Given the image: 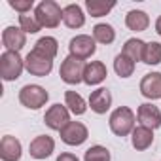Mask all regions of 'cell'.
<instances>
[{
  "label": "cell",
  "mask_w": 161,
  "mask_h": 161,
  "mask_svg": "<svg viewBox=\"0 0 161 161\" xmlns=\"http://www.w3.org/2000/svg\"><path fill=\"white\" fill-rule=\"evenodd\" d=\"M106 76H108L106 64L103 61H91V63L86 64V70H84V84L99 86L106 80Z\"/></svg>",
  "instance_id": "obj_16"
},
{
  "label": "cell",
  "mask_w": 161,
  "mask_h": 161,
  "mask_svg": "<svg viewBox=\"0 0 161 161\" xmlns=\"http://www.w3.org/2000/svg\"><path fill=\"white\" fill-rule=\"evenodd\" d=\"M32 49L44 53V55L49 57V59H55V55H57V51H59V42H57L53 36H42V38L34 44Z\"/></svg>",
  "instance_id": "obj_25"
},
{
  "label": "cell",
  "mask_w": 161,
  "mask_h": 161,
  "mask_svg": "<svg viewBox=\"0 0 161 161\" xmlns=\"http://www.w3.org/2000/svg\"><path fill=\"white\" fill-rule=\"evenodd\" d=\"M44 123L53 129V131H63L68 123H70V110L63 104H53L46 110V116H44Z\"/></svg>",
  "instance_id": "obj_8"
},
{
  "label": "cell",
  "mask_w": 161,
  "mask_h": 161,
  "mask_svg": "<svg viewBox=\"0 0 161 161\" xmlns=\"http://www.w3.org/2000/svg\"><path fill=\"white\" fill-rule=\"evenodd\" d=\"M110 106H112V93L106 87H99V89L91 91V95H89V108L95 114L103 116V114H106L110 110Z\"/></svg>",
  "instance_id": "obj_15"
},
{
  "label": "cell",
  "mask_w": 161,
  "mask_h": 161,
  "mask_svg": "<svg viewBox=\"0 0 161 161\" xmlns=\"http://www.w3.org/2000/svg\"><path fill=\"white\" fill-rule=\"evenodd\" d=\"M64 106L74 114V116H84L87 110V104L84 97L76 91H64Z\"/></svg>",
  "instance_id": "obj_20"
},
{
  "label": "cell",
  "mask_w": 161,
  "mask_h": 161,
  "mask_svg": "<svg viewBox=\"0 0 161 161\" xmlns=\"http://www.w3.org/2000/svg\"><path fill=\"white\" fill-rule=\"evenodd\" d=\"M25 68L29 70V74L38 76V78H44V76H47L53 70V59L46 57L44 53H40L36 49H32L25 57Z\"/></svg>",
  "instance_id": "obj_7"
},
{
  "label": "cell",
  "mask_w": 161,
  "mask_h": 161,
  "mask_svg": "<svg viewBox=\"0 0 161 161\" xmlns=\"http://www.w3.org/2000/svg\"><path fill=\"white\" fill-rule=\"evenodd\" d=\"M19 27H21V29H23L27 34H36V32L42 29V25H40L38 17L34 15V12L19 15Z\"/></svg>",
  "instance_id": "obj_28"
},
{
  "label": "cell",
  "mask_w": 161,
  "mask_h": 161,
  "mask_svg": "<svg viewBox=\"0 0 161 161\" xmlns=\"http://www.w3.org/2000/svg\"><path fill=\"white\" fill-rule=\"evenodd\" d=\"M144 47H146V42L138 40V38H129L121 49L123 55H127L129 59H133L135 63L136 61H142V55H144Z\"/></svg>",
  "instance_id": "obj_23"
},
{
  "label": "cell",
  "mask_w": 161,
  "mask_h": 161,
  "mask_svg": "<svg viewBox=\"0 0 161 161\" xmlns=\"http://www.w3.org/2000/svg\"><path fill=\"white\" fill-rule=\"evenodd\" d=\"M47 101H49V93L42 86L29 84V86H23L19 91V103L29 110H38V108L46 106Z\"/></svg>",
  "instance_id": "obj_5"
},
{
  "label": "cell",
  "mask_w": 161,
  "mask_h": 161,
  "mask_svg": "<svg viewBox=\"0 0 161 161\" xmlns=\"http://www.w3.org/2000/svg\"><path fill=\"white\" fill-rule=\"evenodd\" d=\"M142 63L146 64H159L161 63V44L159 42H148L144 47V55H142Z\"/></svg>",
  "instance_id": "obj_26"
},
{
  "label": "cell",
  "mask_w": 161,
  "mask_h": 161,
  "mask_svg": "<svg viewBox=\"0 0 161 161\" xmlns=\"http://www.w3.org/2000/svg\"><path fill=\"white\" fill-rule=\"evenodd\" d=\"M86 64L82 59H76L72 55H68L66 59H63L61 63V68H59V76L64 84L68 86H78L80 82H84V70H86Z\"/></svg>",
  "instance_id": "obj_4"
},
{
  "label": "cell",
  "mask_w": 161,
  "mask_h": 161,
  "mask_svg": "<svg viewBox=\"0 0 161 161\" xmlns=\"http://www.w3.org/2000/svg\"><path fill=\"white\" fill-rule=\"evenodd\" d=\"M155 32H157V34L161 36V15H159V17L155 19Z\"/></svg>",
  "instance_id": "obj_31"
},
{
  "label": "cell",
  "mask_w": 161,
  "mask_h": 161,
  "mask_svg": "<svg viewBox=\"0 0 161 161\" xmlns=\"http://www.w3.org/2000/svg\"><path fill=\"white\" fill-rule=\"evenodd\" d=\"M34 15L38 17L42 29H57L63 21V10L55 0H42L34 8Z\"/></svg>",
  "instance_id": "obj_2"
},
{
  "label": "cell",
  "mask_w": 161,
  "mask_h": 161,
  "mask_svg": "<svg viewBox=\"0 0 161 161\" xmlns=\"http://www.w3.org/2000/svg\"><path fill=\"white\" fill-rule=\"evenodd\" d=\"M63 23L68 29H82L86 25V14L78 4H68L63 8Z\"/></svg>",
  "instance_id": "obj_17"
},
{
  "label": "cell",
  "mask_w": 161,
  "mask_h": 161,
  "mask_svg": "<svg viewBox=\"0 0 161 161\" xmlns=\"http://www.w3.org/2000/svg\"><path fill=\"white\" fill-rule=\"evenodd\" d=\"M55 161H80V159H78L74 153H70V152H63V153H61Z\"/></svg>",
  "instance_id": "obj_30"
},
{
  "label": "cell",
  "mask_w": 161,
  "mask_h": 161,
  "mask_svg": "<svg viewBox=\"0 0 161 161\" xmlns=\"http://www.w3.org/2000/svg\"><path fill=\"white\" fill-rule=\"evenodd\" d=\"M135 121H136V116L129 106H118L110 114L108 125L116 136H127L135 131Z\"/></svg>",
  "instance_id": "obj_1"
},
{
  "label": "cell",
  "mask_w": 161,
  "mask_h": 161,
  "mask_svg": "<svg viewBox=\"0 0 161 161\" xmlns=\"http://www.w3.org/2000/svg\"><path fill=\"white\" fill-rule=\"evenodd\" d=\"M131 144L136 152H144L148 150L152 144H153V131L144 127V125H138L135 127V131L131 133Z\"/></svg>",
  "instance_id": "obj_18"
},
{
  "label": "cell",
  "mask_w": 161,
  "mask_h": 161,
  "mask_svg": "<svg viewBox=\"0 0 161 161\" xmlns=\"http://www.w3.org/2000/svg\"><path fill=\"white\" fill-rule=\"evenodd\" d=\"M112 155H110V150L101 146V144H95L91 148L86 150V155H84V161H110Z\"/></svg>",
  "instance_id": "obj_27"
},
{
  "label": "cell",
  "mask_w": 161,
  "mask_h": 161,
  "mask_svg": "<svg viewBox=\"0 0 161 161\" xmlns=\"http://www.w3.org/2000/svg\"><path fill=\"white\" fill-rule=\"evenodd\" d=\"M89 136L87 127L82 121H70L63 131H61V140L68 146H82Z\"/></svg>",
  "instance_id": "obj_9"
},
{
  "label": "cell",
  "mask_w": 161,
  "mask_h": 161,
  "mask_svg": "<svg viewBox=\"0 0 161 161\" xmlns=\"http://www.w3.org/2000/svg\"><path fill=\"white\" fill-rule=\"evenodd\" d=\"M116 8V2H106V0H86V10L89 12L91 17H103L108 15Z\"/></svg>",
  "instance_id": "obj_21"
},
{
  "label": "cell",
  "mask_w": 161,
  "mask_h": 161,
  "mask_svg": "<svg viewBox=\"0 0 161 161\" xmlns=\"http://www.w3.org/2000/svg\"><path fill=\"white\" fill-rule=\"evenodd\" d=\"M93 38H95V42L108 46V44H112L116 40V31L108 23H99V25L93 27Z\"/></svg>",
  "instance_id": "obj_22"
},
{
  "label": "cell",
  "mask_w": 161,
  "mask_h": 161,
  "mask_svg": "<svg viewBox=\"0 0 161 161\" xmlns=\"http://www.w3.org/2000/svg\"><path fill=\"white\" fill-rule=\"evenodd\" d=\"M53 150H55V140L47 135H38L29 144V153L34 159H46L53 153Z\"/></svg>",
  "instance_id": "obj_12"
},
{
  "label": "cell",
  "mask_w": 161,
  "mask_h": 161,
  "mask_svg": "<svg viewBox=\"0 0 161 161\" xmlns=\"http://www.w3.org/2000/svg\"><path fill=\"white\" fill-rule=\"evenodd\" d=\"M15 12H19V15L23 14H31L32 8H34V0H10L8 2Z\"/></svg>",
  "instance_id": "obj_29"
},
{
  "label": "cell",
  "mask_w": 161,
  "mask_h": 161,
  "mask_svg": "<svg viewBox=\"0 0 161 161\" xmlns=\"http://www.w3.org/2000/svg\"><path fill=\"white\" fill-rule=\"evenodd\" d=\"M2 44L6 51H21L27 44V32L21 27H6L2 32Z\"/></svg>",
  "instance_id": "obj_11"
},
{
  "label": "cell",
  "mask_w": 161,
  "mask_h": 161,
  "mask_svg": "<svg viewBox=\"0 0 161 161\" xmlns=\"http://www.w3.org/2000/svg\"><path fill=\"white\" fill-rule=\"evenodd\" d=\"M136 119L140 121V125H144L152 131L159 129L161 127V110L152 103H144L136 110Z\"/></svg>",
  "instance_id": "obj_10"
},
{
  "label": "cell",
  "mask_w": 161,
  "mask_h": 161,
  "mask_svg": "<svg viewBox=\"0 0 161 161\" xmlns=\"http://www.w3.org/2000/svg\"><path fill=\"white\" fill-rule=\"evenodd\" d=\"M135 66H136V63H135L133 59H129L127 55H123V53L116 55V59H114V70H116V74H118L119 78H129V76H133Z\"/></svg>",
  "instance_id": "obj_24"
},
{
  "label": "cell",
  "mask_w": 161,
  "mask_h": 161,
  "mask_svg": "<svg viewBox=\"0 0 161 161\" xmlns=\"http://www.w3.org/2000/svg\"><path fill=\"white\" fill-rule=\"evenodd\" d=\"M140 93L146 99H161V72H150L140 80Z\"/></svg>",
  "instance_id": "obj_13"
},
{
  "label": "cell",
  "mask_w": 161,
  "mask_h": 161,
  "mask_svg": "<svg viewBox=\"0 0 161 161\" xmlns=\"http://www.w3.org/2000/svg\"><path fill=\"white\" fill-rule=\"evenodd\" d=\"M125 25H127L129 31L142 32V31H146V29L150 27V17H148V14L142 12V10H131V12H127V15H125Z\"/></svg>",
  "instance_id": "obj_19"
},
{
  "label": "cell",
  "mask_w": 161,
  "mask_h": 161,
  "mask_svg": "<svg viewBox=\"0 0 161 161\" xmlns=\"http://www.w3.org/2000/svg\"><path fill=\"white\" fill-rule=\"evenodd\" d=\"M25 70V59L17 51H4L0 55V76L6 82H15Z\"/></svg>",
  "instance_id": "obj_3"
},
{
  "label": "cell",
  "mask_w": 161,
  "mask_h": 161,
  "mask_svg": "<svg viewBox=\"0 0 161 161\" xmlns=\"http://www.w3.org/2000/svg\"><path fill=\"white\" fill-rule=\"evenodd\" d=\"M68 51H70L72 57L86 61V59H89L91 55H95V51H97V42H95V38L89 36V34H78V36H74V38L68 42Z\"/></svg>",
  "instance_id": "obj_6"
},
{
  "label": "cell",
  "mask_w": 161,
  "mask_h": 161,
  "mask_svg": "<svg viewBox=\"0 0 161 161\" xmlns=\"http://www.w3.org/2000/svg\"><path fill=\"white\" fill-rule=\"evenodd\" d=\"M21 153H23V146L15 136H12V135L2 136V140H0V159L2 161H19Z\"/></svg>",
  "instance_id": "obj_14"
}]
</instances>
